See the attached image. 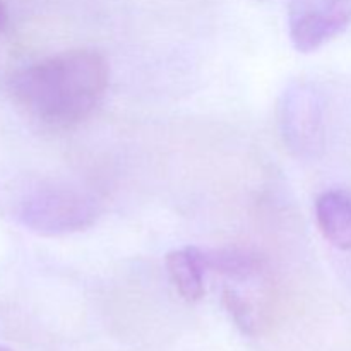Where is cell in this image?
<instances>
[{"instance_id":"6","label":"cell","mask_w":351,"mask_h":351,"mask_svg":"<svg viewBox=\"0 0 351 351\" xmlns=\"http://www.w3.org/2000/svg\"><path fill=\"white\" fill-rule=\"evenodd\" d=\"M315 219L321 233L339 250H351V194L328 191L315 201Z\"/></svg>"},{"instance_id":"1","label":"cell","mask_w":351,"mask_h":351,"mask_svg":"<svg viewBox=\"0 0 351 351\" xmlns=\"http://www.w3.org/2000/svg\"><path fill=\"white\" fill-rule=\"evenodd\" d=\"M110 67L89 48L51 55L17 72L12 96L24 112L51 129H69L88 119L108 88Z\"/></svg>"},{"instance_id":"3","label":"cell","mask_w":351,"mask_h":351,"mask_svg":"<svg viewBox=\"0 0 351 351\" xmlns=\"http://www.w3.org/2000/svg\"><path fill=\"white\" fill-rule=\"evenodd\" d=\"M280 130L285 146L298 160H312L324 143V110L317 89L291 82L280 99Z\"/></svg>"},{"instance_id":"2","label":"cell","mask_w":351,"mask_h":351,"mask_svg":"<svg viewBox=\"0 0 351 351\" xmlns=\"http://www.w3.org/2000/svg\"><path fill=\"white\" fill-rule=\"evenodd\" d=\"M98 202L77 187L45 184L31 189L17 202L16 218L24 228L43 237L82 232L98 219Z\"/></svg>"},{"instance_id":"5","label":"cell","mask_w":351,"mask_h":351,"mask_svg":"<svg viewBox=\"0 0 351 351\" xmlns=\"http://www.w3.org/2000/svg\"><path fill=\"white\" fill-rule=\"evenodd\" d=\"M223 302L245 335H261L269 326L273 314V290L267 269L250 276L226 278Z\"/></svg>"},{"instance_id":"8","label":"cell","mask_w":351,"mask_h":351,"mask_svg":"<svg viewBox=\"0 0 351 351\" xmlns=\"http://www.w3.org/2000/svg\"><path fill=\"white\" fill-rule=\"evenodd\" d=\"M5 23H7V10L5 7H3V3L0 2V31L5 27Z\"/></svg>"},{"instance_id":"9","label":"cell","mask_w":351,"mask_h":351,"mask_svg":"<svg viewBox=\"0 0 351 351\" xmlns=\"http://www.w3.org/2000/svg\"><path fill=\"white\" fill-rule=\"evenodd\" d=\"M0 351H12V350H9V348H3V346H0Z\"/></svg>"},{"instance_id":"4","label":"cell","mask_w":351,"mask_h":351,"mask_svg":"<svg viewBox=\"0 0 351 351\" xmlns=\"http://www.w3.org/2000/svg\"><path fill=\"white\" fill-rule=\"evenodd\" d=\"M351 24V0H291L288 31L293 47L308 53L335 40Z\"/></svg>"},{"instance_id":"7","label":"cell","mask_w":351,"mask_h":351,"mask_svg":"<svg viewBox=\"0 0 351 351\" xmlns=\"http://www.w3.org/2000/svg\"><path fill=\"white\" fill-rule=\"evenodd\" d=\"M167 269L185 302H199L204 297V278L208 273L204 250L197 247L171 250L167 256Z\"/></svg>"}]
</instances>
